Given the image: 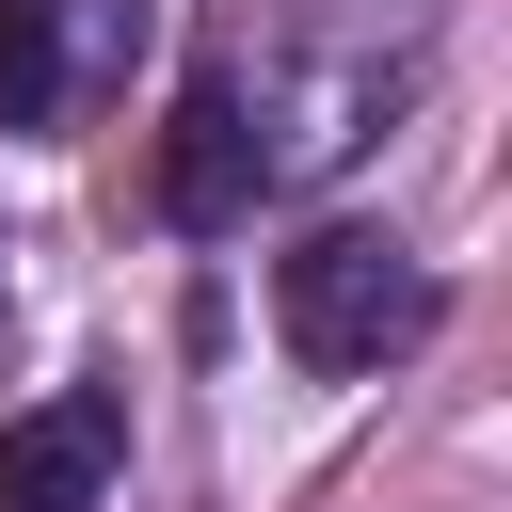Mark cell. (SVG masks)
<instances>
[{"label": "cell", "instance_id": "cell-2", "mask_svg": "<svg viewBox=\"0 0 512 512\" xmlns=\"http://www.w3.org/2000/svg\"><path fill=\"white\" fill-rule=\"evenodd\" d=\"M112 464H128V416H112L96 384H64V400H32V416L0 432V512H96Z\"/></svg>", "mask_w": 512, "mask_h": 512}, {"label": "cell", "instance_id": "cell-3", "mask_svg": "<svg viewBox=\"0 0 512 512\" xmlns=\"http://www.w3.org/2000/svg\"><path fill=\"white\" fill-rule=\"evenodd\" d=\"M160 208L176 224H240L256 208V112H240V80H192L160 112Z\"/></svg>", "mask_w": 512, "mask_h": 512}, {"label": "cell", "instance_id": "cell-1", "mask_svg": "<svg viewBox=\"0 0 512 512\" xmlns=\"http://www.w3.org/2000/svg\"><path fill=\"white\" fill-rule=\"evenodd\" d=\"M272 336H288V368L368 384L384 352H416V336H432V272H416L384 224H320V240H288V256H272Z\"/></svg>", "mask_w": 512, "mask_h": 512}, {"label": "cell", "instance_id": "cell-4", "mask_svg": "<svg viewBox=\"0 0 512 512\" xmlns=\"http://www.w3.org/2000/svg\"><path fill=\"white\" fill-rule=\"evenodd\" d=\"M64 96V16L48 0H0V128H32Z\"/></svg>", "mask_w": 512, "mask_h": 512}]
</instances>
